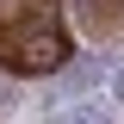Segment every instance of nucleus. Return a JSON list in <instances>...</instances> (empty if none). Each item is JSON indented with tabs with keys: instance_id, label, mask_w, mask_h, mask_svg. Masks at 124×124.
<instances>
[{
	"instance_id": "nucleus-2",
	"label": "nucleus",
	"mask_w": 124,
	"mask_h": 124,
	"mask_svg": "<svg viewBox=\"0 0 124 124\" xmlns=\"http://www.w3.org/2000/svg\"><path fill=\"white\" fill-rule=\"evenodd\" d=\"M118 99H124V75H118Z\"/></svg>"
},
{
	"instance_id": "nucleus-1",
	"label": "nucleus",
	"mask_w": 124,
	"mask_h": 124,
	"mask_svg": "<svg viewBox=\"0 0 124 124\" xmlns=\"http://www.w3.org/2000/svg\"><path fill=\"white\" fill-rule=\"evenodd\" d=\"M99 81V56H81L68 75H62V93H81V87H93Z\"/></svg>"
}]
</instances>
